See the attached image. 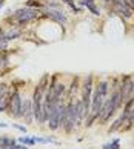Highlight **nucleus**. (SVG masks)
<instances>
[{
  "label": "nucleus",
  "mask_w": 134,
  "mask_h": 149,
  "mask_svg": "<svg viewBox=\"0 0 134 149\" xmlns=\"http://www.w3.org/2000/svg\"><path fill=\"white\" fill-rule=\"evenodd\" d=\"M25 6L26 8H37V9H42L43 8V3L40 0H26L25 2Z\"/></svg>",
  "instance_id": "obj_16"
},
{
  "label": "nucleus",
  "mask_w": 134,
  "mask_h": 149,
  "mask_svg": "<svg viewBox=\"0 0 134 149\" xmlns=\"http://www.w3.org/2000/svg\"><path fill=\"white\" fill-rule=\"evenodd\" d=\"M8 62H9V52L5 51L0 52V77L5 75V72L8 71Z\"/></svg>",
  "instance_id": "obj_11"
},
{
  "label": "nucleus",
  "mask_w": 134,
  "mask_h": 149,
  "mask_svg": "<svg viewBox=\"0 0 134 149\" xmlns=\"http://www.w3.org/2000/svg\"><path fill=\"white\" fill-rule=\"evenodd\" d=\"M17 141L19 143H22V145H25V146H28V148H31V146H34L36 145V139H34V135H20L19 139H17Z\"/></svg>",
  "instance_id": "obj_13"
},
{
  "label": "nucleus",
  "mask_w": 134,
  "mask_h": 149,
  "mask_svg": "<svg viewBox=\"0 0 134 149\" xmlns=\"http://www.w3.org/2000/svg\"><path fill=\"white\" fill-rule=\"evenodd\" d=\"M17 140L8 135H0V149H9L11 146H14Z\"/></svg>",
  "instance_id": "obj_12"
},
{
  "label": "nucleus",
  "mask_w": 134,
  "mask_h": 149,
  "mask_svg": "<svg viewBox=\"0 0 134 149\" xmlns=\"http://www.w3.org/2000/svg\"><path fill=\"white\" fill-rule=\"evenodd\" d=\"M93 89H94V77L88 75L83 83L80 85V100L83 103V108H85L86 117L89 115V111H91V95H93Z\"/></svg>",
  "instance_id": "obj_4"
},
{
  "label": "nucleus",
  "mask_w": 134,
  "mask_h": 149,
  "mask_svg": "<svg viewBox=\"0 0 134 149\" xmlns=\"http://www.w3.org/2000/svg\"><path fill=\"white\" fill-rule=\"evenodd\" d=\"M9 149H28V146L22 145V143H15V145H14V146H11Z\"/></svg>",
  "instance_id": "obj_19"
},
{
  "label": "nucleus",
  "mask_w": 134,
  "mask_h": 149,
  "mask_svg": "<svg viewBox=\"0 0 134 149\" xmlns=\"http://www.w3.org/2000/svg\"><path fill=\"white\" fill-rule=\"evenodd\" d=\"M62 2L65 3V5H68V6L71 8V11H72V13H74V14H80L82 13V6H77V5L74 3V2H72V0H62Z\"/></svg>",
  "instance_id": "obj_14"
},
{
  "label": "nucleus",
  "mask_w": 134,
  "mask_h": 149,
  "mask_svg": "<svg viewBox=\"0 0 134 149\" xmlns=\"http://www.w3.org/2000/svg\"><path fill=\"white\" fill-rule=\"evenodd\" d=\"M3 5H5V0H0V8H2Z\"/></svg>",
  "instance_id": "obj_24"
},
{
  "label": "nucleus",
  "mask_w": 134,
  "mask_h": 149,
  "mask_svg": "<svg viewBox=\"0 0 134 149\" xmlns=\"http://www.w3.org/2000/svg\"><path fill=\"white\" fill-rule=\"evenodd\" d=\"M107 2L111 5V8H113L114 13H119L122 17L125 19H131L133 17V8L128 5L126 0H107Z\"/></svg>",
  "instance_id": "obj_7"
},
{
  "label": "nucleus",
  "mask_w": 134,
  "mask_h": 149,
  "mask_svg": "<svg viewBox=\"0 0 134 149\" xmlns=\"http://www.w3.org/2000/svg\"><path fill=\"white\" fill-rule=\"evenodd\" d=\"M79 5L82 8H86L89 13H93L94 15H100V9L97 8L96 0H79Z\"/></svg>",
  "instance_id": "obj_10"
},
{
  "label": "nucleus",
  "mask_w": 134,
  "mask_h": 149,
  "mask_svg": "<svg viewBox=\"0 0 134 149\" xmlns=\"http://www.w3.org/2000/svg\"><path fill=\"white\" fill-rule=\"evenodd\" d=\"M13 128L19 129L20 132H23V134H26V126H23V125H17V123H13Z\"/></svg>",
  "instance_id": "obj_18"
},
{
  "label": "nucleus",
  "mask_w": 134,
  "mask_h": 149,
  "mask_svg": "<svg viewBox=\"0 0 134 149\" xmlns=\"http://www.w3.org/2000/svg\"><path fill=\"white\" fill-rule=\"evenodd\" d=\"M8 123H5V121H0V128H8Z\"/></svg>",
  "instance_id": "obj_22"
},
{
  "label": "nucleus",
  "mask_w": 134,
  "mask_h": 149,
  "mask_svg": "<svg viewBox=\"0 0 134 149\" xmlns=\"http://www.w3.org/2000/svg\"><path fill=\"white\" fill-rule=\"evenodd\" d=\"M126 2H128V5H130V6L134 9V0H126Z\"/></svg>",
  "instance_id": "obj_23"
},
{
  "label": "nucleus",
  "mask_w": 134,
  "mask_h": 149,
  "mask_svg": "<svg viewBox=\"0 0 134 149\" xmlns=\"http://www.w3.org/2000/svg\"><path fill=\"white\" fill-rule=\"evenodd\" d=\"M22 36V28H17V26H11V29L5 31L2 36H0V42L3 43H8L11 40H15Z\"/></svg>",
  "instance_id": "obj_9"
},
{
  "label": "nucleus",
  "mask_w": 134,
  "mask_h": 149,
  "mask_svg": "<svg viewBox=\"0 0 134 149\" xmlns=\"http://www.w3.org/2000/svg\"><path fill=\"white\" fill-rule=\"evenodd\" d=\"M130 91H131V97H134V77L130 79Z\"/></svg>",
  "instance_id": "obj_20"
},
{
  "label": "nucleus",
  "mask_w": 134,
  "mask_h": 149,
  "mask_svg": "<svg viewBox=\"0 0 134 149\" xmlns=\"http://www.w3.org/2000/svg\"><path fill=\"white\" fill-rule=\"evenodd\" d=\"M6 45H8V43H3V42H0V52L6 49Z\"/></svg>",
  "instance_id": "obj_21"
},
{
  "label": "nucleus",
  "mask_w": 134,
  "mask_h": 149,
  "mask_svg": "<svg viewBox=\"0 0 134 149\" xmlns=\"http://www.w3.org/2000/svg\"><path fill=\"white\" fill-rule=\"evenodd\" d=\"M65 100L59 102V103H54L51 104V111H49V117H48V128L49 131H59L60 129V117H62V111L65 108Z\"/></svg>",
  "instance_id": "obj_5"
},
{
  "label": "nucleus",
  "mask_w": 134,
  "mask_h": 149,
  "mask_svg": "<svg viewBox=\"0 0 134 149\" xmlns=\"http://www.w3.org/2000/svg\"><path fill=\"white\" fill-rule=\"evenodd\" d=\"M9 89V86L6 83H3V81H0V98H2L5 94H6V91Z\"/></svg>",
  "instance_id": "obj_17"
},
{
  "label": "nucleus",
  "mask_w": 134,
  "mask_h": 149,
  "mask_svg": "<svg viewBox=\"0 0 134 149\" xmlns=\"http://www.w3.org/2000/svg\"><path fill=\"white\" fill-rule=\"evenodd\" d=\"M22 103H23V95L19 89V86L13 85V89H11V95H9V102L6 106V112L11 118H20V108Z\"/></svg>",
  "instance_id": "obj_3"
},
{
  "label": "nucleus",
  "mask_w": 134,
  "mask_h": 149,
  "mask_svg": "<svg viewBox=\"0 0 134 149\" xmlns=\"http://www.w3.org/2000/svg\"><path fill=\"white\" fill-rule=\"evenodd\" d=\"M3 32H5V31H3V28H2V26H0V36H2Z\"/></svg>",
  "instance_id": "obj_25"
},
{
  "label": "nucleus",
  "mask_w": 134,
  "mask_h": 149,
  "mask_svg": "<svg viewBox=\"0 0 134 149\" xmlns=\"http://www.w3.org/2000/svg\"><path fill=\"white\" fill-rule=\"evenodd\" d=\"M40 11H42L40 19H49V20H53V22H55V23H59V25H66V22H68L66 14L63 13L62 9H59V8L43 6Z\"/></svg>",
  "instance_id": "obj_6"
},
{
  "label": "nucleus",
  "mask_w": 134,
  "mask_h": 149,
  "mask_svg": "<svg viewBox=\"0 0 134 149\" xmlns=\"http://www.w3.org/2000/svg\"><path fill=\"white\" fill-rule=\"evenodd\" d=\"M109 94V81L108 80H99L97 83H94L93 95H91V111L89 115L85 118V125L91 126L96 120H99V112L102 109V104L105 102V98Z\"/></svg>",
  "instance_id": "obj_1"
},
{
  "label": "nucleus",
  "mask_w": 134,
  "mask_h": 149,
  "mask_svg": "<svg viewBox=\"0 0 134 149\" xmlns=\"http://www.w3.org/2000/svg\"><path fill=\"white\" fill-rule=\"evenodd\" d=\"M102 148L103 149H120V140L119 139H113L109 143H105Z\"/></svg>",
  "instance_id": "obj_15"
},
{
  "label": "nucleus",
  "mask_w": 134,
  "mask_h": 149,
  "mask_svg": "<svg viewBox=\"0 0 134 149\" xmlns=\"http://www.w3.org/2000/svg\"><path fill=\"white\" fill-rule=\"evenodd\" d=\"M20 118H23L26 125L34 123V114H32V100H31V97L29 98H23V103H22V108H20Z\"/></svg>",
  "instance_id": "obj_8"
},
{
  "label": "nucleus",
  "mask_w": 134,
  "mask_h": 149,
  "mask_svg": "<svg viewBox=\"0 0 134 149\" xmlns=\"http://www.w3.org/2000/svg\"><path fill=\"white\" fill-rule=\"evenodd\" d=\"M40 14H42V11L37 9V8H26V6H23V8H20L17 11H14L13 14H9L6 17V22H9L11 26L22 28V26L28 25L29 22L40 19Z\"/></svg>",
  "instance_id": "obj_2"
}]
</instances>
